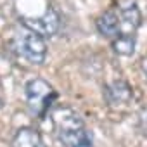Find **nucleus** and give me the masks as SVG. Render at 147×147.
Listing matches in <instances>:
<instances>
[{
  "label": "nucleus",
  "instance_id": "obj_7",
  "mask_svg": "<svg viewBox=\"0 0 147 147\" xmlns=\"http://www.w3.org/2000/svg\"><path fill=\"white\" fill-rule=\"evenodd\" d=\"M119 18H121V35H133L142 24V14L137 4L133 2L119 9Z\"/></svg>",
  "mask_w": 147,
  "mask_h": 147
},
{
  "label": "nucleus",
  "instance_id": "obj_2",
  "mask_svg": "<svg viewBox=\"0 0 147 147\" xmlns=\"http://www.w3.org/2000/svg\"><path fill=\"white\" fill-rule=\"evenodd\" d=\"M24 94H26V102H28L31 113H35L38 116H43L57 97L52 85L42 78L30 80L24 87Z\"/></svg>",
  "mask_w": 147,
  "mask_h": 147
},
{
  "label": "nucleus",
  "instance_id": "obj_3",
  "mask_svg": "<svg viewBox=\"0 0 147 147\" xmlns=\"http://www.w3.org/2000/svg\"><path fill=\"white\" fill-rule=\"evenodd\" d=\"M14 49L23 59H26L31 64H43L45 62L47 43H45L43 36H40L33 31L18 35L14 40Z\"/></svg>",
  "mask_w": 147,
  "mask_h": 147
},
{
  "label": "nucleus",
  "instance_id": "obj_9",
  "mask_svg": "<svg viewBox=\"0 0 147 147\" xmlns=\"http://www.w3.org/2000/svg\"><path fill=\"white\" fill-rule=\"evenodd\" d=\"M113 50L119 55H131L135 52V36L133 35H119L113 42Z\"/></svg>",
  "mask_w": 147,
  "mask_h": 147
},
{
  "label": "nucleus",
  "instance_id": "obj_11",
  "mask_svg": "<svg viewBox=\"0 0 147 147\" xmlns=\"http://www.w3.org/2000/svg\"><path fill=\"white\" fill-rule=\"evenodd\" d=\"M140 66H142V71H144V75H145V80H147V55H145V57L142 59Z\"/></svg>",
  "mask_w": 147,
  "mask_h": 147
},
{
  "label": "nucleus",
  "instance_id": "obj_5",
  "mask_svg": "<svg viewBox=\"0 0 147 147\" xmlns=\"http://www.w3.org/2000/svg\"><path fill=\"white\" fill-rule=\"evenodd\" d=\"M104 97H106L109 106L128 104L131 99V87L123 80H116V82L104 87Z\"/></svg>",
  "mask_w": 147,
  "mask_h": 147
},
{
  "label": "nucleus",
  "instance_id": "obj_10",
  "mask_svg": "<svg viewBox=\"0 0 147 147\" xmlns=\"http://www.w3.org/2000/svg\"><path fill=\"white\" fill-rule=\"evenodd\" d=\"M140 128H142V133L147 135V111H142V116H140Z\"/></svg>",
  "mask_w": 147,
  "mask_h": 147
},
{
  "label": "nucleus",
  "instance_id": "obj_4",
  "mask_svg": "<svg viewBox=\"0 0 147 147\" xmlns=\"http://www.w3.org/2000/svg\"><path fill=\"white\" fill-rule=\"evenodd\" d=\"M21 24L26 26L30 31L40 35V36H52L57 33L59 30V24H61V18L57 14L55 9L49 7L42 16H36V18H21Z\"/></svg>",
  "mask_w": 147,
  "mask_h": 147
},
{
  "label": "nucleus",
  "instance_id": "obj_8",
  "mask_svg": "<svg viewBox=\"0 0 147 147\" xmlns=\"http://www.w3.org/2000/svg\"><path fill=\"white\" fill-rule=\"evenodd\" d=\"M11 145L12 147H45L42 135L33 128H19Z\"/></svg>",
  "mask_w": 147,
  "mask_h": 147
},
{
  "label": "nucleus",
  "instance_id": "obj_1",
  "mask_svg": "<svg viewBox=\"0 0 147 147\" xmlns=\"http://www.w3.org/2000/svg\"><path fill=\"white\" fill-rule=\"evenodd\" d=\"M52 119L55 133L66 147H92V135L75 109L66 106L55 107Z\"/></svg>",
  "mask_w": 147,
  "mask_h": 147
},
{
  "label": "nucleus",
  "instance_id": "obj_6",
  "mask_svg": "<svg viewBox=\"0 0 147 147\" xmlns=\"http://www.w3.org/2000/svg\"><path fill=\"white\" fill-rule=\"evenodd\" d=\"M95 26L99 30L100 35L114 40L116 36L121 35V18H119V11H107L104 12L97 21H95Z\"/></svg>",
  "mask_w": 147,
  "mask_h": 147
}]
</instances>
